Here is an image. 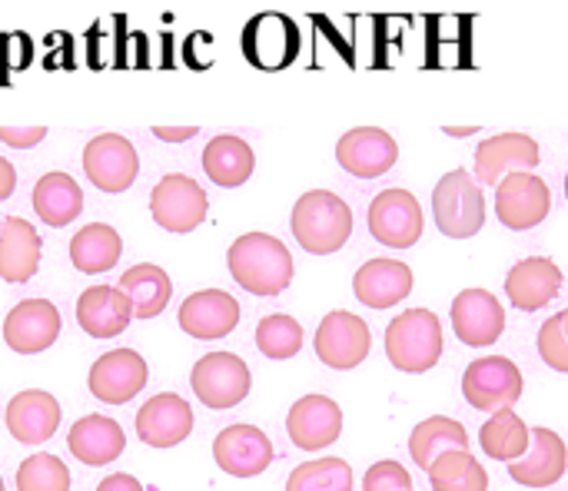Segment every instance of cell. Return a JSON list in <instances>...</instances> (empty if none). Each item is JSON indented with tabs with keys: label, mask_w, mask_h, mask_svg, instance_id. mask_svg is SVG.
<instances>
[{
	"label": "cell",
	"mask_w": 568,
	"mask_h": 491,
	"mask_svg": "<svg viewBox=\"0 0 568 491\" xmlns=\"http://www.w3.org/2000/svg\"><path fill=\"white\" fill-rule=\"evenodd\" d=\"M539 356L549 369L568 372V309L546 319L539 329Z\"/></svg>",
	"instance_id": "39"
},
{
	"label": "cell",
	"mask_w": 568,
	"mask_h": 491,
	"mask_svg": "<svg viewBox=\"0 0 568 491\" xmlns=\"http://www.w3.org/2000/svg\"><path fill=\"white\" fill-rule=\"evenodd\" d=\"M153 136L163 143H183L196 136V126H153Z\"/></svg>",
	"instance_id": "42"
},
{
	"label": "cell",
	"mask_w": 568,
	"mask_h": 491,
	"mask_svg": "<svg viewBox=\"0 0 568 491\" xmlns=\"http://www.w3.org/2000/svg\"><path fill=\"white\" fill-rule=\"evenodd\" d=\"M433 216L443 236L469 239L486 226V193L469 170H449L433 190Z\"/></svg>",
	"instance_id": "4"
},
{
	"label": "cell",
	"mask_w": 568,
	"mask_h": 491,
	"mask_svg": "<svg viewBox=\"0 0 568 491\" xmlns=\"http://www.w3.org/2000/svg\"><path fill=\"white\" fill-rule=\"evenodd\" d=\"M233 279L253 296H280L293 279V256L286 243L270 233H246L226 253Z\"/></svg>",
	"instance_id": "1"
},
{
	"label": "cell",
	"mask_w": 568,
	"mask_h": 491,
	"mask_svg": "<svg viewBox=\"0 0 568 491\" xmlns=\"http://www.w3.org/2000/svg\"><path fill=\"white\" fill-rule=\"evenodd\" d=\"M286 491H353V469L336 456L303 462L290 472Z\"/></svg>",
	"instance_id": "36"
},
{
	"label": "cell",
	"mask_w": 568,
	"mask_h": 491,
	"mask_svg": "<svg viewBox=\"0 0 568 491\" xmlns=\"http://www.w3.org/2000/svg\"><path fill=\"white\" fill-rule=\"evenodd\" d=\"M369 233L389 249H409L423 236V206L409 190H383L369 203Z\"/></svg>",
	"instance_id": "10"
},
{
	"label": "cell",
	"mask_w": 568,
	"mask_h": 491,
	"mask_svg": "<svg viewBox=\"0 0 568 491\" xmlns=\"http://www.w3.org/2000/svg\"><path fill=\"white\" fill-rule=\"evenodd\" d=\"M83 173L103 193H123L140 173V156L133 143L120 133H100L83 146Z\"/></svg>",
	"instance_id": "11"
},
{
	"label": "cell",
	"mask_w": 568,
	"mask_h": 491,
	"mask_svg": "<svg viewBox=\"0 0 568 491\" xmlns=\"http://www.w3.org/2000/svg\"><path fill=\"white\" fill-rule=\"evenodd\" d=\"M206 190L186 173H166L150 193V216L166 233H193L206 219Z\"/></svg>",
	"instance_id": "5"
},
{
	"label": "cell",
	"mask_w": 568,
	"mask_h": 491,
	"mask_svg": "<svg viewBox=\"0 0 568 491\" xmlns=\"http://www.w3.org/2000/svg\"><path fill=\"white\" fill-rule=\"evenodd\" d=\"M17 491H70V469L50 452H37L20 462Z\"/></svg>",
	"instance_id": "38"
},
{
	"label": "cell",
	"mask_w": 568,
	"mask_h": 491,
	"mask_svg": "<svg viewBox=\"0 0 568 491\" xmlns=\"http://www.w3.org/2000/svg\"><path fill=\"white\" fill-rule=\"evenodd\" d=\"M120 293L130 299L136 319H153L166 309V303L173 296V283L160 266L140 263L120 276Z\"/></svg>",
	"instance_id": "32"
},
{
	"label": "cell",
	"mask_w": 568,
	"mask_h": 491,
	"mask_svg": "<svg viewBox=\"0 0 568 491\" xmlns=\"http://www.w3.org/2000/svg\"><path fill=\"white\" fill-rule=\"evenodd\" d=\"M250 366L233 352H210L190 372L193 396L210 409L240 406L250 396Z\"/></svg>",
	"instance_id": "8"
},
{
	"label": "cell",
	"mask_w": 568,
	"mask_h": 491,
	"mask_svg": "<svg viewBox=\"0 0 568 491\" xmlns=\"http://www.w3.org/2000/svg\"><path fill=\"white\" fill-rule=\"evenodd\" d=\"M213 459L233 479H256L273 462V442L256 426H226L213 442Z\"/></svg>",
	"instance_id": "16"
},
{
	"label": "cell",
	"mask_w": 568,
	"mask_h": 491,
	"mask_svg": "<svg viewBox=\"0 0 568 491\" xmlns=\"http://www.w3.org/2000/svg\"><path fill=\"white\" fill-rule=\"evenodd\" d=\"M369 342H373L369 326L359 316H353L346 309H336L320 323L313 346H316V356H320L323 366L349 372V369L363 366V359L369 356Z\"/></svg>",
	"instance_id": "12"
},
{
	"label": "cell",
	"mask_w": 568,
	"mask_h": 491,
	"mask_svg": "<svg viewBox=\"0 0 568 491\" xmlns=\"http://www.w3.org/2000/svg\"><path fill=\"white\" fill-rule=\"evenodd\" d=\"M47 136V126H0V143L13 150H30Z\"/></svg>",
	"instance_id": "41"
},
{
	"label": "cell",
	"mask_w": 568,
	"mask_h": 491,
	"mask_svg": "<svg viewBox=\"0 0 568 491\" xmlns=\"http://www.w3.org/2000/svg\"><path fill=\"white\" fill-rule=\"evenodd\" d=\"M363 491H413V475L406 472V466L386 459V462H376L366 472Z\"/></svg>",
	"instance_id": "40"
},
{
	"label": "cell",
	"mask_w": 568,
	"mask_h": 491,
	"mask_svg": "<svg viewBox=\"0 0 568 491\" xmlns=\"http://www.w3.org/2000/svg\"><path fill=\"white\" fill-rule=\"evenodd\" d=\"M123 239L113 226L106 223H87L73 239H70V263L80 273H106L120 263Z\"/></svg>",
	"instance_id": "33"
},
{
	"label": "cell",
	"mask_w": 568,
	"mask_h": 491,
	"mask_svg": "<svg viewBox=\"0 0 568 491\" xmlns=\"http://www.w3.org/2000/svg\"><path fill=\"white\" fill-rule=\"evenodd\" d=\"M67 446L77 462L100 469V466H110L113 459H120V452L126 449V436L106 416H83L80 422H73Z\"/></svg>",
	"instance_id": "27"
},
{
	"label": "cell",
	"mask_w": 568,
	"mask_h": 491,
	"mask_svg": "<svg viewBox=\"0 0 568 491\" xmlns=\"http://www.w3.org/2000/svg\"><path fill=\"white\" fill-rule=\"evenodd\" d=\"M566 196H568V173H566Z\"/></svg>",
	"instance_id": "46"
},
{
	"label": "cell",
	"mask_w": 568,
	"mask_h": 491,
	"mask_svg": "<svg viewBox=\"0 0 568 491\" xmlns=\"http://www.w3.org/2000/svg\"><path fill=\"white\" fill-rule=\"evenodd\" d=\"M433 491H489V472L473 452H446L429 469Z\"/></svg>",
	"instance_id": "35"
},
{
	"label": "cell",
	"mask_w": 568,
	"mask_h": 491,
	"mask_svg": "<svg viewBox=\"0 0 568 491\" xmlns=\"http://www.w3.org/2000/svg\"><path fill=\"white\" fill-rule=\"evenodd\" d=\"M60 336V313L50 299H23L3 319V342L20 356L50 349Z\"/></svg>",
	"instance_id": "17"
},
{
	"label": "cell",
	"mask_w": 568,
	"mask_h": 491,
	"mask_svg": "<svg viewBox=\"0 0 568 491\" xmlns=\"http://www.w3.org/2000/svg\"><path fill=\"white\" fill-rule=\"evenodd\" d=\"M552 209V190L536 173H509L496 186V216L503 226L526 233L536 229Z\"/></svg>",
	"instance_id": "9"
},
{
	"label": "cell",
	"mask_w": 568,
	"mask_h": 491,
	"mask_svg": "<svg viewBox=\"0 0 568 491\" xmlns=\"http://www.w3.org/2000/svg\"><path fill=\"white\" fill-rule=\"evenodd\" d=\"M146 379H150V369H146V362H143L140 352H133V349H113V352H106V356H100L93 362L87 382H90V392L100 402L123 406V402H130L133 396L143 392Z\"/></svg>",
	"instance_id": "18"
},
{
	"label": "cell",
	"mask_w": 568,
	"mask_h": 491,
	"mask_svg": "<svg viewBox=\"0 0 568 491\" xmlns=\"http://www.w3.org/2000/svg\"><path fill=\"white\" fill-rule=\"evenodd\" d=\"M386 356L393 369L423 376L443 356V326L433 309H406L386 329Z\"/></svg>",
	"instance_id": "3"
},
{
	"label": "cell",
	"mask_w": 568,
	"mask_h": 491,
	"mask_svg": "<svg viewBox=\"0 0 568 491\" xmlns=\"http://www.w3.org/2000/svg\"><path fill=\"white\" fill-rule=\"evenodd\" d=\"M290 229L296 243L313 256H329L353 236V209L343 196L329 190H310L296 200Z\"/></svg>",
	"instance_id": "2"
},
{
	"label": "cell",
	"mask_w": 568,
	"mask_h": 491,
	"mask_svg": "<svg viewBox=\"0 0 568 491\" xmlns=\"http://www.w3.org/2000/svg\"><path fill=\"white\" fill-rule=\"evenodd\" d=\"M336 160L346 173H353L359 180H376L396 166L399 146L393 140V133H386L379 126H356L339 136Z\"/></svg>",
	"instance_id": "14"
},
{
	"label": "cell",
	"mask_w": 568,
	"mask_h": 491,
	"mask_svg": "<svg viewBox=\"0 0 568 491\" xmlns=\"http://www.w3.org/2000/svg\"><path fill=\"white\" fill-rule=\"evenodd\" d=\"M446 452H469V432L463 429V422L449 419V416H429L426 422H419L409 436V456L413 462L429 472L436 459H443Z\"/></svg>",
	"instance_id": "30"
},
{
	"label": "cell",
	"mask_w": 568,
	"mask_h": 491,
	"mask_svg": "<svg viewBox=\"0 0 568 491\" xmlns=\"http://www.w3.org/2000/svg\"><path fill=\"white\" fill-rule=\"evenodd\" d=\"M476 130H479V126H446L449 136H473Z\"/></svg>",
	"instance_id": "45"
},
{
	"label": "cell",
	"mask_w": 568,
	"mask_h": 491,
	"mask_svg": "<svg viewBox=\"0 0 568 491\" xmlns=\"http://www.w3.org/2000/svg\"><path fill=\"white\" fill-rule=\"evenodd\" d=\"M562 269L549 259V256H529L523 263H516L506 276V296L516 309L523 313H536L542 306H549L559 293H562Z\"/></svg>",
	"instance_id": "23"
},
{
	"label": "cell",
	"mask_w": 568,
	"mask_h": 491,
	"mask_svg": "<svg viewBox=\"0 0 568 491\" xmlns=\"http://www.w3.org/2000/svg\"><path fill=\"white\" fill-rule=\"evenodd\" d=\"M256 346L266 359H276V362L293 359L303 349V326L286 313L266 316L256 326Z\"/></svg>",
	"instance_id": "37"
},
{
	"label": "cell",
	"mask_w": 568,
	"mask_h": 491,
	"mask_svg": "<svg viewBox=\"0 0 568 491\" xmlns=\"http://www.w3.org/2000/svg\"><path fill=\"white\" fill-rule=\"evenodd\" d=\"M240 50L256 70H283L300 53V30L286 13H256L240 33Z\"/></svg>",
	"instance_id": "7"
},
{
	"label": "cell",
	"mask_w": 568,
	"mask_h": 491,
	"mask_svg": "<svg viewBox=\"0 0 568 491\" xmlns=\"http://www.w3.org/2000/svg\"><path fill=\"white\" fill-rule=\"evenodd\" d=\"M133 319L130 299L120 293V286H93L83 289L77 299V323L93 339H113L120 336Z\"/></svg>",
	"instance_id": "26"
},
{
	"label": "cell",
	"mask_w": 568,
	"mask_h": 491,
	"mask_svg": "<svg viewBox=\"0 0 568 491\" xmlns=\"http://www.w3.org/2000/svg\"><path fill=\"white\" fill-rule=\"evenodd\" d=\"M568 452L559 432L552 429H532L529 452L509 466V479L526 489H549L566 475Z\"/></svg>",
	"instance_id": "25"
},
{
	"label": "cell",
	"mask_w": 568,
	"mask_h": 491,
	"mask_svg": "<svg viewBox=\"0 0 568 491\" xmlns=\"http://www.w3.org/2000/svg\"><path fill=\"white\" fill-rule=\"evenodd\" d=\"M449 319H453L456 339L473 349L493 346L506 333V309L489 289H463L453 299Z\"/></svg>",
	"instance_id": "13"
},
{
	"label": "cell",
	"mask_w": 568,
	"mask_h": 491,
	"mask_svg": "<svg viewBox=\"0 0 568 491\" xmlns=\"http://www.w3.org/2000/svg\"><path fill=\"white\" fill-rule=\"evenodd\" d=\"M0 491H7V489H3V479H0Z\"/></svg>",
	"instance_id": "47"
},
{
	"label": "cell",
	"mask_w": 568,
	"mask_h": 491,
	"mask_svg": "<svg viewBox=\"0 0 568 491\" xmlns=\"http://www.w3.org/2000/svg\"><path fill=\"white\" fill-rule=\"evenodd\" d=\"M253 166H256V156H253V146L233 133H220L206 143L203 150V170L206 176L223 186V190H236L243 186L250 176H253Z\"/></svg>",
	"instance_id": "29"
},
{
	"label": "cell",
	"mask_w": 568,
	"mask_h": 491,
	"mask_svg": "<svg viewBox=\"0 0 568 491\" xmlns=\"http://www.w3.org/2000/svg\"><path fill=\"white\" fill-rule=\"evenodd\" d=\"M0 223H3V219H0Z\"/></svg>",
	"instance_id": "48"
},
{
	"label": "cell",
	"mask_w": 568,
	"mask_h": 491,
	"mask_svg": "<svg viewBox=\"0 0 568 491\" xmlns=\"http://www.w3.org/2000/svg\"><path fill=\"white\" fill-rule=\"evenodd\" d=\"M529 442H532V429H529L513 409L496 412V416H493L489 422H483V429H479V446H483V452H486L489 459H496V462H506V466L519 462V459L529 452Z\"/></svg>",
	"instance_id": "34"
},
{
	"label": "cell",
	"mask_w": 568,
	"mask_h": 491,
	"mask_svg": "<svg viewBox=\"0 0 568 491\" xmlns=\"http://www.w3.org/2000/svg\"><path fill=\"white\" fill-rule=\"evenodd\" d=\"M3 422L20 446H43L60 429V402L43 389H27L7 402Z\"/></svg>",
	"instance_id": "22"
},
{
	"label": "cell",
	"mask_w": 568,
	"mask_h": 491,
	"mask_svg": "<svg viewBox=\"0 0 568 491\" xmlns=\"http://www.w3.org/2000/svg\"><path fill=\"white\" fill-rule=\"evenodd\" d=\"M97 491H143V485H140L133 475H123V472H120V475H106V479L97 485Z\"/></svg>",
	"instance_id": "43"
},
{
	"label": "cell",
	"mask_w": 568,
	"mask_h": 491,
	"mask_svg": "<svg viewBox=\"0 0 568 491\" xmlns=\"http://www.w3.org/2000/svg\"><path fill=\"white\" fill-rule=\"evenodd\" d=\"M539 160V143L529 133H499L479 143L476 180L479 186H499L509 173H532Z\"/></svg>",
	"instance_id": "15"
},
{
	"label": "cell",
	"mask_w": 568,
	"mask_h": 491,
	"mask_svg": "<svg viewBox=\"0 0 568 491\" xmlns=\"http://www.w3.org/2000/svg\"><path fill=\"white\" fill-rule=\"evenodd\" d=\"M286 432L303 452L329 449L343 432V409L329 396H303L286 416Z\"/></svg>",
	"instance_id": "21"
},
{
	"label": "cell",
	"mask_w": 568,
	"mask_h": 491,
	"mask_svg": "<svg viewBox=\"0 0 568 491\" xmlns=\"http://www.w3.org/2000/svg\"><path fill=\"white\" fill-rule=\"evenodd\" d=\"M176 319H180V329L186 336H193L200 342H213V339H223L236 329L240 303L223 289H200V293L183 299Z\"/></svg>",
	"instance_id": "19"
},
{
	"label": "cell",
	"mask_w": 568,
	"mask_h": 491,
	"mask_svg": "<svg viewBox=\"0 0 568 491\" xmlns=\"http://www.w3.org/2000/svg\"><path fill=\"white\" fill-rule=\"evenodd\" d=\"M193 432V409L186 399L173 392H160L146 399V406L136 412V436L150 449H173Z\"/></svg>",
	"instance_id": "20"
},
{
	"label": "cell",
	"mask_w": 568,
	"mask_h": 491,
	"mask_svg": "<svg viewBox=\"0 0 568 491\" xmlns=\"http://www.w3.org/2000/svg\"><path fill=\"white\" fill-rule=\"evenodd\" d=\"M40 249H43L40 233L20 216H7L0 223V279L7 283L33 279L40 266Z\"/></svg>",
	"instance_id": "28"
},
{
	"label": "cell",
	"mask_w": 568,
	"mask_h": 491,
	"mask_svg": "<svg viewBox=\"0 0 568 491\" xmlns=\"http://www.w3.org/2000/svg\"><path fill=\"white\" fill-rule=\"evenodd\" d=\"M13 186H17V170L7 156H0V203L13 193Z\"/></svg>",
	"instance_id": "44"
},
{
	"label": "cell",
	"mask_w": 568,
	"mask_h": 491,
	"mask_svg": "<svg viewBox=\"0 0 568 491\" xmlns=\"http://www.w3.org/2000/svg\"><path fill=\"white\" fill-rule=\"evenodd\" d=\"M353 293L369 309H393L413 293V269L399 259H369L356 269Z\"/></svg>",
	"instance_id": "24"
},
{
	"label": "cell",
	"mask_w": 568,
	"mask_h": 491,
	"mask_svg": "<svg viewBox=\"0 0 568 491\" xmlns=\"http://www.w3.org/2000/svg\"><path fill=\"white\" fill-rule=\"evenodd\" d=\"M83 209V190L67 173H43L33 186V213L47 226H67Z\"/></svg>",
	"instance_id": "31"
},
{
	"label": "cell",
	"mask_w": 568,
	"mask_h": 491,
	"mask_svg": "<svg viewBox=\"0 0 568 491\" xmlns=\"http://www.w3.org/2000/svg\"><path fill=\"white\" fill-rule=\"evenodd\" d=\"M463 396L479 412H506L523 399V372L506 356L476 359L463 376Z\"/></svg>",
	"instance_id": "6"
}]
</instances>
